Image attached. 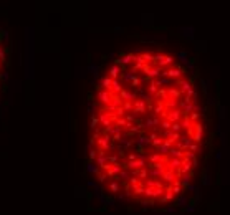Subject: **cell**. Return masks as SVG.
<instances>
[{
	"label": "cell",
	"instance_id": "9a60e30c",
	"mask_svg": "<svg viewBox=\"0 0 230 215\" xmlns=\"http://www.w3.org/2000/svg\"><path fill=\"white\" fill-rule=\"evenodd\" d=\"M185 204H187V197H185L184 194L179 195V197H177V200H175V207H184Z\"/></svg>",
	"mask_w": 230,
	"mask_h": 215
},
{
	"label": "cell",
	"instance_id": "7402d4cb",
	"mask_svg": "<svg viewBox=\"0 0 230 215\" xmlns=\"http://www.w3.org/2000/svg\"><path fill=\"white\" fill-rule=\"evenodd\" d=\"M185 190H189V192H194V194H195V192H197L199 189H197L195 185H192V184H190V185H187V187H185Z\"/></svg>",
	"mask_w": 230,
	"mask_h": 215
},
{
	"label": "cell",
	"instance_id": "30bf717a",
	"mask_svg": "<svg viewBox=\"0 0 230 215\" xmlns=\"http://www.w3.org/2000/svg\"><path fill=\"white\" fill-rule=\"evenodd\" d=\"M167 94H169V98H171V99H179L182 93H180L179 89H177V88L169 86V88H167Z\"/></svg>",
	"mask_w": 230,
	"mask_h": 215
},
{
	"label": "cell",
	"instance_id": "7c38bea8",
	"mask_svg": "<svg viewBox=\"0 0 230 215\" xmlns=\"http://www.w3.org/2000/svg\"><path fill=\"white\" fill-rule=\"evenodd\" d=\"M192 175H194V174H185V175H182V177L179 179L180 185H182L184 189L187 187V185H190V179H192Z\"/></svg>",
	"mask_w": 230,
	"mask_h": 215
},
{
	"label": "cell",
	"instance_id": "ac0fdd59",
	"mask_svg": "<svg viewBox=\"0 0 230 215\" xmlns=\"http://www.w3.org/2000/svg\"><path fill=\"white\" fill-rule=\"evenodd\" d=\"M189 118H190V121H192V123H199V118H200V114L199 113H190L189 114Z\"/></svg>",
	"mask_w": 230,
	"mask_h": 215
},
{
	"label": "cell",
	"instance_id": "d6986e66",
	"mask_svg": "<svg viewBox=\"0 0 230 215\" xmlns=\"http://www.w3.org/2000/svg\"><path fill=\"white\" fill-rule=\"evenodd\" d=\"M182 31H185L184 35L187 36V38H192V35H194V28L190 27V28H182Z\"/></svg>",
	"mask_w": 230,
	"mask_h": 215
},
{
	"label": "cell",
	"instance_id": "484cf974",
	"mask_svg": "<svg viewBox=\"0 0 230 215\" xmlns=\"http://www.w3.org/2000/svg\"><path fill=\"white\" fill-rule=\"evenodd\" d=\"M215 159H219V161H220V159H222V152H220V151H219V152H217V154H215Z\"/></svg>",
	"mask_w": 230,
	"mask_h": 215
},
{
	"label": "cell",
	"instance_id": "9c48e42d",
	"mask_svg": "<svg viewBox=\"0 0 230 215\" xmlns=\"http://www.w3.org/2000/svg\"><path fill=\"white\" fill-rule=\"evenodd\" d=\"M171 189H172V194L175 195V197H179V195H182V192H184V187L180 185L179 180H175L174 184L171 185Z\"/></svg>",
	"mask_w": 230,
	"mask_h": 215
},
{
	"label": "cell",
	"instance_id": "44dd1931",
	"mask_svg": "<svg viewBox=\"0 0 230 215\" xmlns=\"http://www.w3.org/2000/svg\"><path fill=\"white\" fill-rule=\"evenodd\" d=\"M189 151H190V152H194V154H195V152H199V144L192 142V144L189 146Z\"/></svg>",
	"mask_w": 230,
	"mask_h": 215
},
{
	"label": "cell",
	"instance_id": "603a6c76",
	"mask_svg": "<svg viewBox=\"0 0 230 215\" xmlns=\"http://www.w3.org/2000/svg\"><path fill=\"white\" fill-rule=\"evenodd\" d=\"M219 111H220V113H219V114H220V118L224 119V118H225V107H219Z\"/></svg>",
	"mask_w": 230,
	"mask_h": 215
},
{
	"label": "cell",
	"instance_id": "3957f363",
	"mask_svg": "<svg viewBox=\"0 0 230 215\" xmlns=\"http://www.w3.org/2000/svg\"><path fill=\"white\" fill-rule=\"evenodd\" d=\"M162 76L166 78H171V80H175V81H179L184 78V70L180 66H171V68H166L162 70Z\"/></svg>",
	"mask_w": 230,
	"mask_h": 215
},
{
	"label": "cell",
	"instance_id": "ba28073f",
	"mask_svg": "<svg viewBox=\"0 0 230 215\" xmlns=\"http://www.w3.org/2000/svg\"><path fill=\"white\" fill-rule=\"evenodd\" d=\"M154 98L157 101H167L169 99V94H167V88H159V91L154 94Z\"/></svg>",
	"mask_w": 230,
	"mask_h": 215
},
{
	"label": "cell",
	"instance_id": "4fadbf2b",
	"mask_svg": "<svg viewBox=\"0 0 230 215\" xmlns=\"http://www.w3.org/2000/svg\"><path fill=\"white\" fill-rule=\"evenodd\" d=\"M166 107H167V111H171V109H177V99H171L169 98L167 101H166Z\"/></svg>",
	"mask_w": 230,
	"mask_h": 215
},
{
	"label": "cell",
	"instance_id": "8992f818",
	"mask_svg": "<svg viewBox=\"0 0 230 215\" xmlns=\"http://www.w3.org/2000/svg\"><path fill=\"white\" fill-rule=\"evenodd\" d=\"M185 114L182 113V109H171V111H167V121H171V123H180L182 121V118H184Z\"/></svg>",
	"mask_w": 230,
	"mask_h": 215
},
{
	"label": "cell",
	"instance_id": "7a4b0ae2",
	"mask_svg": "<svg viewBox=\"0 0 230 215\" xmlns=\"http://www.w3.org/2000/svg\"><path fill=\"white\" fill-rule=\"evenodd\" d=\"M154 65L159 68H171L174 66V57H171V55H166V53H154Z\"/></svg>",
	"mask_w": 230,
	"mask_h": 215
},
{
	"label": "cell",
	"instance_id": "277c9868",
	"mask_svg": "<svg viewBox=\"0 0 230 215\" xmlns=\"http://www.w3.org/2000/svg\"><path fill=\"white\" fill-rule=\"evenodd\" d=\"M204 139V124L202 123H194V136H192V141L195 144H200Z\"/></svg>",
	"mask_w": 230,
	"mask_h": 215
},
{
	"label": "cell",
	"instance_id": "cb8c5ba5",
	"mask_svg": "<svg viewBox=\"0 0 230 215\" xmlns=\"http://www.w3.org/2000/svg\"><path fill=\"white\" fill-rule=\"evenodd\" d=\"M166 212H167V214H174V212H175V207H169V209H166Z\"/></svg>",
	"mask_w": 230,
	"mask_h": 215
},
{
	"label": "cell",
	"instance_id": "2e32d148",
	"mask_svg": "<svg viewBox=\"0 0 230 215\" xmlns=\"http://www.w3.org/2000/svg\"><path fill=\"white\" fill-rule=\"evenodd\" d=\"M171 131L175 133V134H180L182 133V126H180V123H174L172 124V128H171Z\"/></svg>",
	"mask_w": 230,
	"mask_h": 215
},
{
	"label": "cell",
	"instance_id": "d4e9b609",
	"mask_svg": "<svg viewBox=\"0 0 230 215\" xmlns=\"http://www.w3.org/2000/svg\"><path fill=\"white\" fill-rule=\"evenodd\" d=\"M185 210H187V212H189V214H190V212H194V210H195V207H192V205H189V207H187V209H185Z\"/></svg>",
	"mask_w": 230,
	"mask_h": 215
},
{
	"label": "cell",
	"instance_id": "5bb4252c",
	"mask_svg": "<svg viewBox=\"0 0 230 215\" xmlns=\"http://www.w3.org/2000/svg\"><path fill=\"white\" fill-rule=\"evenodd\" d=\"M177 60H180V61L184 63V65H189V58H187V53H185V51H179V53H177Z\"/></svg>",
	"mask_w": 230,
	"mask_h": 215
},
{
	"label": "cell",
	"instance_id": "52a82bcc",
	"mask_svg": "<svg viewBox=\"0 0 230 215\" xmlns=\"http://www.w3.org/2000/svg\"><path fill=\"white\" fill-rule=\"evenodd\" d=\"M174 199H175V195L172 194V189H171V185H167V187H166V192H164V197L159 200V202H161V204H167V202H172Z\"/></svg>",
	"mask_w": 230,
	"mask_h": 215
},
{
	"label": "cell",
	"instance_id": "4316f807",
	"mask_svg": "<svg viewBox=\"0 0 230 215\" xmlns=\"http://www.w3.org/2000/svg\"><path fill=\"white\" fill-rule=\"evenodd\" d=\"M207 99H209V104H215V99H214V98H207Z\"/></svg>",
	"mask_w": 230,
	"mask_h": 215
},
{
	"label": "cell",
	"instance_id": "6da1fadb",
	"mask_svg": "<svg viewBox=\"0 0 230 215\" xmlns=\"http://www.w3.org/2000/svg\"><path fill=\"white\" fill-rule=\"evenodd\" d=\"M7 76H8V46H7V36L0 30V98L5 91Z\"/></svg>",
	"mask_w": 230,
	"mask_h": 215
},
{
	"label": "cell",
	"instance_id": "5b68a950",
	"mask_svg": "<svg viewBox=\"0 0 230 215\" xmlns=\"http://www.w3.org/2000/svg\"><path fill=\"white\" fill-rule=\"evenodd\" d=\"M177 86H180L179 91L185 96L187 93L192 91V88H194V81H192V80H185V78H182V80H179V81H177Z\"/></svg>",
	"mask_w": 230,
	"mask_h": 215
},
{
	"label": "cell",
	"instance_id": "8fae6325",
	"mask_svg": "<svg viewBox=\"0 0 230 215\" xmlns=\"http://www.w3.org/2000/svg\"><path fill=\"white\" fill-rule=\"evenodd\" d=\"M180 126H182V129H184V131H187V129L194 128V123L190 121L189 116H184V118H182V121H180Z\"/></svg>",
	"mask_w": 230,
	"mask_h": 215
},
{
	"label": "cell",
	"instance_id": "e0dca14e",
	"mask_svg": "<svg viewBox=\"0 0 230 215\" xmlns=\"http://www.w3.org/2000/svg\"><path fill=\"white\" fill-rule=\"evenodd\" d=\"M202 184L204 185H210V175H209V170L202 175Z\"/></svg>",
	"mask_w": 230,
	"mask_h": 215
},
{
	"label": "cell",
	"instance_id": "ffe728a7",
	"mask_svg": "<svg viewBox=\"0 0 230 215\" xmlns=\"http://www.w3.org/2000/svg\"><path fill=\"white\" fill-rule=\"evenodd\" d=\"M200 84H202V88H204L205 93L209 91V86H210V81H209V80H200Z\"/></svg>",
	"mask_w": 230,
	"mask_h": 215
}]
</instances>
